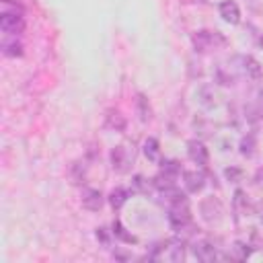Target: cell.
<instances>
[{
	"label": "cell",
	"instance_id": "obj_1",
	"mask_svg": "<svg viewBox=\"0 0 263 263\" xmlns=\"http://www.w3.org/2000/svg\"><path fill=\"white\" fill-rule=\"evenodd\" d=\"M193 47L201 53H208V51H216V49H222L226 47V37L220 33V31H210V29H201V31H195L193 37Z\"/></svg>",
	"mask_w": 263,
	"mask_h": 263
},
{
	"label": "cell",
	"instance_id": "obj_2",
	"mask_svg": "<svg viewBox=\"0 0 263 263\" xmlns=\"http://www.w3.org/2000/svg\"><path fill=\"white\" fill-rule=\"evenodd\" d=\"M191 208L187 203V199L183 201H175L171 203L168 208V224L175 228V230H181V228H187L191 224Z\"/></svg>",
	"mask_w": 263,
	"mask_h": 263
},
{
	"label": "cell",
	"instance_id": "obj_3",
	"mask_svg": "<svg viewBox=\"0 0 263 263\" xmlns=\"http://www.w3.org/2000/svg\"><path fill=\"white\" fill-rule=\"evenodd\" d=\"M0 29L6 33V35H18L25 31V16H23V10H2L0 12Z\"/></svg>",
	"mask_w": 263,
	"mask_h": 263
},
{
	"label": "cell",
	"instance_id": "obj_4",
	"mask_svg": "<svg viewBox=\"0 0 263 263\" xmlns=\"http://www.w3.org/2000/svg\"><path fill=\"white\" fill-rule=\"evenodd\" d=\"M222 214H224L222 203L216 197H208L201 201V216L208 224H218L222 220Z\"/></svg>",
	"mask_w": 263,
	"mask_h": 263
},
{
	"label": "cell",
	"instance_id": "obj_5",
	"mask_svg": "<svg viewBox=\"0 0 263 263\" xmlns=\"http://www.w3.org/2000/svg\"><path fill=\"white\" fill-rule=\"evenodd\" d=\"M187 156L191 158V162H195L199 166L208 164V160H210V152L199 140H189L187 142Z\"/></svg>",
	"mask_w": 263,
	"mask_h": 263
},
{
	"label": "cell",
	"instance_id": "obj_6",
	"mask_svg": "<svg viewBox=\"0 0 263 263\" xmlns=\"http://www.w3.org/2000/svg\"><path fill=\"white\" fill-rule=\"evenodd\" d=\"M193 255H195L199 261H203V263H212V261L216 259V247H214L212 240L199 238V240L193 242Z\"/></svg>",
	"mask_w": 263,
	"mask_h": 263
},
{
	"label": "cell",
	"instance_id": "obj_7",
	"mask_svg": "<svg viewBox=\"0 0 263 263\" xmlns=\"http://www.w3.org/2000/svg\"><path fill=\"white\" fill-rule=\"evenodd\" d=\"M80 201H82V208H86L88 212H99L103 208V193L99 189L86 187V189H82Z\"/></svg>",
	"mask_w": 263,
	"mask_h": 263
},
{
	"label": "cell",
	"instance_id": "obj_8",
	"mask_svg": "<svg viewBox=\"0 0 263 263\" xmlns=\"http://www.w3.org/2000/svg\"><path fill=\"white\" fill-rule=\"evenodd\" d=\"M129 162H132V158L127 156V150H125L123 146H115V148L111 150V166H113V171H117V173H127Z\"/></svg>",
	"mask_w": 263,
	"mask_h": 263
},
{
	"label": "cell",
	"instance_id": "obj_9",
	"mask_svg": "<svg viewBox=\"0 0 263 263\" xmlns=\"http://www.w3.org/2000/svg\"><path fill=\"white\" fill-rule=\"evenodd\" d=\"M238 62L242 64L240 68H242V72H245L249 78H253V80H261V78H263V68H261V64H259L253 55H240Z\"/></svg>",
	"mask_w": 263,
	"mask_h": 263
},
{
	"label": "cell",
	"instance_id": "obj_10",
	"mask_svg": "<svg viewBox=\"0 0 263 263\" xmlns=\"http://www.w3.org/2000/svg\"><path fill=\"white\" fill-rule=\"evenodd\" d=\"M220 16L226 23H230V25H238L240 23V8H238V4L232 2V0H224L220 4Z\"/></svg>",
	"mask_w": 263,
	"mask_h": 263
},
{
	"label": "cell",
	"instance_id": "obj_11",
	"mask_svg": "<svg viewBox=\"0 0 263 263\" xmlns=\"http://www.w3.org/2000/svg\"><path fill=\"white\" fill-rule=\"evenodd\" d=\"M183 181H185V189L189 193H197L203 189L205 185V177L203 173H197V171H185L183 173Z\"/></svg>",
	"mask_w": 263,
	"mask_h": 263
},
{
	"label": "cell",
	"instance_id": "obj_12",
	"mask_svg": "<svg viewBox=\"0 0 263 263\" xmlns=\"http://www.w3.org/2000/svg\"><path fill=\"white\" fill-rule=\"evenodd\" d=\"M144 154H146V158L150 162H158L160 160V144H158L156 138H148L144 142Z\"/></svg>",
	"mask_w": 263,
	"mask_h": 263
},
{
	"label": "cell",
	"instance_id": "obj_13",
	"mask_svg": "<svg viewBox=\"0 0 263 263\" xmlns=\"http://www.w3.org/2000/svg\"><path fill=\"white\" fill-rule=\"evenodd\" d=\"M111 234H113L115 238H119L121 242H127V245H136V242H138V238H136L134 234H129V232L125 230V226H123L119 220L113 222V230H111Z\"/></svg>",
	"mask_w": 263,
	"mask_h": 263
},
{
	"label": "cell",
	"instance_id": "obj_14",
	"mask_svg": "<svg viewBox=\"0 0 263 263\" xmlns=\"http://www.w3.org/2000/svg\"><path fill=\"white\" fill-rule=\"evenodd\" d=\"M127 189H123V187H115L111 193H109V203H111V208L113 210H121L123 208V203L127 201Z\"/></svg>",
	"mask_w": 263,
	"mask_h": 263
},
{
	"label": "cell",
	"instance_id": "obj_15",
	"mask_svg": "<svg viewBox=\"0 0 263 263\" xmlns=\"http://www.w3.org/2000/svg\"><path fill=\"white\" fill-rule=\"evenodd\" d=\"M2 53L6 55V58H21L23 55V43L21 41H8V39H4L2 41Z\"/></svg>",
	"mask_w": 263,
	"mask_h": 263
},
{
	"label": "cell",
	"instance_id": "obj_16",
	"mask_svg": "<svg viewBox=\"0 0 263 263\" xmlns=\"http://www.w3.org/2000/svg\"><path fill=\"white\" fill-rule=\"evenodd\" d=\"M136 105H138V115H140V119H142L144 123H146V121H150V119H152V109H150L148 99H146L144 95H138Z\"/></svg>",
	"mask_w": 263,
	"mask_h": 263
},
{
	"label": "cell",
	"instance_id": "obj_17",
	"mask_svg": "<svg viewBox=\"0 0 263 263\" xmlns=\"http://www.w3.org/2000/svg\"><path fill=\"white\" fill-rule=\"evenodd\" d=\"M255 136L253 134H247L242 140H240V154L242 156H253L255 154Z\"/></svg>",
	"mask_w": 263,
	"mask_h": 263
},
{
	"label": "cell",
	"instance_id": "obj_18",
	"mask_svg": "<svg viewBox=\"0 0 263 263\" xmlns=\"http://www.w3.org/2000/svg\"><path fill=\"white\" fill-rule=\"evenodd\" d=\"M107 125L113 127V129H123V127H125V119H123L117 111H109V115H107Z\"/></svg>",
	"mask_w": 263,
	"mask_h": 263
},
{
	"label": "cell",
	"instance_id": "obj_19",
	"mask_svg": "<svg viewBox=\"0 0 263 263\" xmlns=\"http://www.w3.org/2000/svg\"><path fill=\"white\" fill-rule=\"evenodd\" d=\"M183 259H185L183 240H173V247H171V261H183Z\"/></svg>",
	"mask_w": 263,
	"mask_h": 263
},
{
	"label": "cell",
	"instance_id": "obj_20",
	"mask_svg": "<svg viewBox=\"0 0 263 263\" xmlns=\"http://www.w3.org/2000/svg\"><path fill=\"white\" fill-rule=\"evenodd\" d=\"M247 247H249V245H242V242H236V245L232 247V251L236 253V259L242 261V259H247V257L251 255V249H247Z\"/></svg>",
	"mask_w": 263,
	"mask_h": 263
},
{
	"label": "cell",
	"instance_id": "obj_21",
	"mask_svg": "<svg viewBox=\"0 0 263 263\" xmlns=\"http://www.w3.org/2000/svg\"><path fill=\"white\" fill-rule=\"evenodd\" d=\"M224 175H226V177H228L230 181H238L242 173H240L238 168H226V171H224Z\"/></svg>",
	"mask_w": 263,
	"mask_h": 263
},
{
	"label": "cell",
	"instance_id": "obj_22",
	"mask_svg": "<svg viewBox=\"0 0 263 263\" xmlns=\"http://www.w3.org/2000/svg\"><path fill=\"white\" fill-rule=\"evenodd\" d=\"M97 238L103 242V245H109V236H107V230L101 226V228H97Z\"/></svg>",
	"mask_w": 263,
	"mask_h": 263
},
{
	"label": "cell",
	"instance_id": "obj_23",
	"mask_svg": "<svg viewBox=\"0 0 263 263\" xmlns=\"http://www.w3.org/2000/svg\"><path fill=\"white\" fill-rule=\"evenodd\" d=\"M134 185H136V189L148 191V183H144V179H142V177H136V179H134Z\"/></svg>",
	"mask_w": 263,
	"mask_h": 263
},
{
	"label": "cell",
	"instance_id": "obj_24",
	"mask_svg": "<svg viewBox=\"0 0 263 263\" xmlns=\"http://www.w3.org/2000/svg\"><path fill=\"white\" fill-rule=\"evenodd\" d=\"M259 105H261V109H263V88L259 90Z\"/></svg>",
	"mask_w": 263,
	"mask_h": 263
},
{
	"label": "cell",
	"instance_id": "obj_25",
	"mask_svg": "<svg viewBox=\"0 0 263 263\" xmlns=\"http://www.w3.org/2000/svg\"><path fill=\"white\" fill-rule=\"evenodd\" d=\"M259 43H261V47H263V35H261V39H259Z\"/></svg>",
	"mask_w": 263,
	"mask_h": 263
},
{
	"label": "cell",
	"instance_id": "obj_26",
	"mask_svg": "<svg viewBox=\"0 0 263 263\" xmlns=\"http://www.w3.org/2000/svg\"><path fill=\"white\" fill-rule=\"evenodd\" d=\"M261 222H263V210H261Z\"/></svg>",
	"mask_w": 263,
	"mask_h": 263
}]
</instances>
